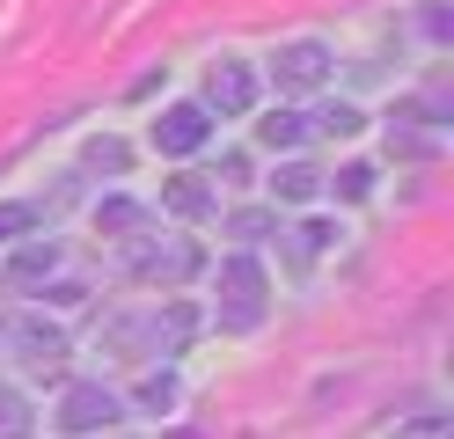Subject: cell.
<instances>
[{
  "mask_svg": "<svg viewBox=\"0 0 454 439\" xmlns=\"http://www.w3.org/2000/svg\"><path fill=\"white\" fill-rule=\"evenodd\" d=\"M264 301H271L264 263L249 256V249L220 256V322H227V330H257V322H264Z\"/></svg>",
  "mask_w": 454,
  "mask_h": 439,
  "instance_id": "1",
  "label": "cell"
},
{
  "mask_svg": "<svg viewBox=\"0 0 454 439\" xmlns=\"http://www.w3.org/2000/svg\"><path fill=\"white\" fill-rule=\"evenodd\" d=\"M125 418V403L103 388V380H74V388L59 396V432L67 439H96V432H110Z\"/></svg>",
  "mask_w": 454,
  "mask_h": 439,
  "instance_id": "2",
  "label": "cell"
},
{
  "mask_svg": "<svg viewBox=\"0 0 454 439\" xmlns=\"http://www.w3.org/2000/svg\"><path fill=\"white\" fill-rule=\"evenodd\" d=\"M330 67H337V59H330L323 37H294V44H278V51H271V81L286 88V96H308V88H323Z\"/></svg>",
  "mask_w": 454,
  "mask_h": 439,
  "instance_id": "3",
  "label": "cell"
},
{
  "mask_svg": "<svg viewBox=\"0 0 454 439\" xmlns=\"http://www.w3.org/2000/svg\"><path fill=\"white\" fill-rule=\"evenodd\" d=\"M206 139H213V110L206 103H176V110L154 117V154H168V161H191Z\"/></svg>",
  "mask_w": 454,
  "mask_h": 439,
  "instance_id": "4",
  "label": "cell"
},
{
  "mask_svg": "<svg viewBox=\"0 0 454 439\" xmlns=\"http://www.w3.org/2000/svg\"><path fill=\"white\" fill-rule=\"evenodd\" d=\"M249 96H257V74H249V59H213V74H206V110L242 117Z\"/></svg>",
  "mask_w": 454,
  "mask_h": 439,
  "instance_id": "5",
  "label": "cell"
},
{
  "mask_svg": "<svg viewBox=\"0 0 454 439\" xmlns=\"http://www.w3.org/2000/svg\"><path fill=\"white\" fill-rule=\"evenodd\" d=\"M15 351H22V366L44 373V380H59V366H67V337L44 330V322H22V330H15Z\"/></svg>",
  "mask_w": 454,
  "mask_h": 439,
  "instance_id": "6",
  "label": "cell"
},
{
  "mask_svg": "<svg viewBox=\"0 0 454 439\" xmlns=\"http://www.w3.org/2000/svg\"><path fill=\"white\" fill-rule=\"evenodd\" d=\"M132 263H139V278H191L206 256H198V242H161V256H132Z\"/></svg>",
  "mask_w": 454,
  "mask_h": 439,
  "instance_id": "7",
  "label": "cell"
},
{
  "mask_svg": "<svg viewBox=\"0 0 454 439\" xmlns=\"http://www.w3.org/2000/svg\"><path fill=\"white\" fill-rule=\"evenodd\" d=\"M257 139L271 146V154H301V146H308V117L301 110H271L264 125H257Z\"/></svg>",
  "mask_w": 454,
  "mask_h": 439,
  "instance_id": "8",
  "label": "cell"
},
{
  "mask_svg": "<svg viewBox=\"0 0 454 439\" xmlns=\"http://www.w3.org/2000/svg\"><path fill=\"white\" fill-rule=\"evenodd\" d=\"M316 191H323V184H316V169H301V161L271 176V198H278V205H316Z\"/></svg>",
  "mask_w": 454,
  "mask_h": 439,
  "instance_id": "9",
  "label": "cell"
},
{
  "mask_svg": "<svg viewBox=\"0 0 454 439\" xmlns=\"http://www.w3.org/2000/svg\"><path fill=\"white\" fill-rule=\"evenodd\" d=\"M30 396L22 388H8V380H0V439H30Z\"/></svg>",
  "mask_w": 454,
  "mask_h": 439,
  "instance_id": "10",
  "label": "cell"
},
{
  "mask_svg": "<svg viewBox=\"0 0 454 439\" xmlns=\"http://www.w3.org/2000/svg\"><path fill=\"white\" fill-rule=\"evenodd\" d=\"M168 205H176L184 220H206V213H213V198H206V184H198V176H176V184H168Z\"/></svg>",
  "mask_w": 454,
  "mask_h": 439,
  "instance_id": "11",
  "label": "cell"
},
{
  "mask_svg": "<svg viewBox=\"0 0 454 439\" xmlns=\"http://www.w3.org/2000/svg\"><path fill=\"white\" fill-rule=\"evenodd\" d=\"M51 271H59V249H30V256H15V271H8V286H37V278H51Z\"/></svg>",
  "mask_w": 454,
  "mask_h": 439,
  "instance_id": "12",
  "label": "cell"
},
{
  "mask_svg": "<svg viewBox=\"0 0 454 439\" xmlns=\"http://www.w3.org/2000/svg\"><path fill=\"white\" fill-rule=\"evenodd\" d=\"M44 220V205H30V198H22V205H0V242H15V234H30Z\"/></svg>",
  "mask_w": 454,
  "mask_h": 439,
  "instance_id": "13",
  "label": "cell"
},
{
  "mask_svg": "<svg viewBox=\"0 0 454 439\" xmlns=\"http://www.w3.org/2000/svg\"><path fill=\"white\" fill-rule=\"evenodd\" d=\"M330 191H337V198H345V205H359V198H374V169H359V161H352V169H345V176H337V184H330Z\"/></svg>",
  "mask_w": 454,
  "mask_h": 439,
  "instance_id": "14",
  "label": "cell"
},
{
  "mask_svg": "<svg viewBox=\"0 0 454 439\" xmlns=\"http://www.w3.org/2000/svg\"><path fill=\"white\" fill-rule=\"evenodd\" d=\"M139 403H147V410H168V403H176V373H147V380H139Z\"/></svg>",
  "mask_w": 454,
  "mask_h": 439,
  "instance_id": "15",
  "label": "cell"
},
{
  "mask_svg": "<svg viewBox=\"0 0 454 439\" xmlns=\"http://www.w3.org/2000/svg\"><path fill=\"white\" fill-rule=\"evenodd\" d=\"M89 169H110V176H118V169H125V146H118V139H89Z\"/></svg>",
  "mask_w": 454,
  "mask_h": 439,
  "instance_id": "16",
  "label": "cell"
},
{
  "mask_svg": "<svg viewBox=\"0 0 454 439\" xmlns=\"http://www.w3.org/2000/svg\"><path fill=\"white\" fill-rule=\"evenodd\" d=\"M323 132H337V139H352V132H359V110H352V103H337V110H323Z\"/></svg>",
  "mask_w": 454,
  "mask_h": 439,
  "instance_id": "17",
  "label": "cell"
},
{
  "mask_svg": "<svg viewBox=\"0 0 454 439\" xmlns=\"http://www.w3.org/2000/svg\"><path fill=\"white\" fill-rule=\"evenodd\" d=\"M132 220H139V205H132V198H110L103 213H96V227H132Z\"/></svg>",
  "mask_w": 454,
  "mask_h": 439,
  "instance_id": "18",
  "label": "cell"
},
{
  "mask_svg": "<svg viewBox=\"0 0 454 439\" xmlns=\"http://www.w3.org/2000/svg\"><path fill=\"white\" fill-rule=\"evenodd\" d=\"M403 439H454V432H447V418H418Z\"/></svg>",
  "mask_w": 454,
  "mask_h": 439,
  "instance_id": "19",
  "label": "cell"
}]
</instances>
